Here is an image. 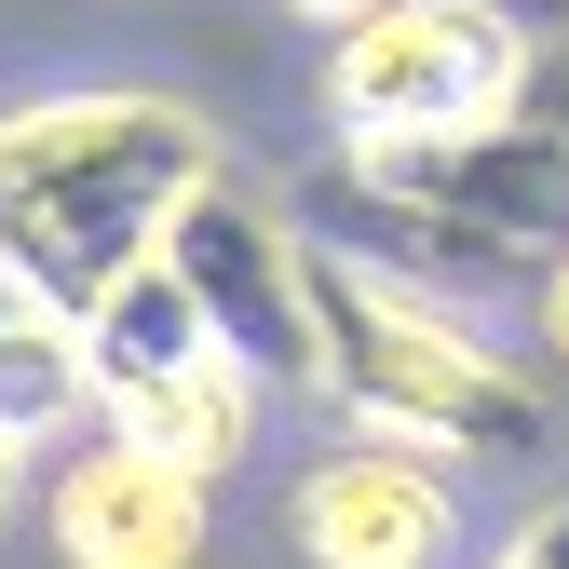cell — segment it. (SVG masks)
<instances>
[{
	"label": "cell",
	"mask_w": 569,
	"mask_h": 569,
	"mask_svg": "<svg viewBox=\"0 0 569 569\" xmlns=\"http://www.w3.org/2000/svg\"><path fill=\"white\" fill-rule=\"evenodd\" d=\"M231 177L218 122L190 96H28L0 109V299L28 312H96L122 271H150L177 218Z\"/></svg>",
	"instance_id": "cell-1"
},
{
	"label": "cell",
	"mask_w": 569,
	"mask_h": 569,
	"mask_svg": "<svg viewBox=\"0 0 569 569\" xmlns=\"http://www.w3.org/2000/svg\"><path fill=\"white\" fill-rule=\"evenodd\" d=\"M299 380L339 393L352 435H393V448H435V461H516V448H542V393L448 299L380 284L367 258H339L312 231H299Z\"/></svg>",
	"instance_id": "cell-2"
},
{
	"label": "cell",
	"mask_w": 569,
	"mask_h": 569,
	"mask_svg": "<svg viewBox=\"0 0 569 569\" xmlns=\"http://www.w3.org/2000/svg\"><path fill=\"white\" fill-rule=\"evenodd\" d=\"M326 122L339 163H420L461 136L529 109V28L502 0H380V14L326 28Z\"/></svg>",
	"instance_id": "cell-3"
},
{
	"label": "cell",
	"mask_w": 569,
	"mask_h": 569,
	"mask_svg": "<svg viewBox=\"0 0 569 569\" xmlns=\"http://www.w3.org/2000/svg\"><path fill=\"white\" fill-rule=\"evenodd\" d=\"M82 326V380H96V435L122 448H150L177 461L190 488H218L244 448H258V380L218 352V326L190 312V284L150 258V271H122L96 312H68Z\"/></svg>",
	"instance_id": "cell-4"
},
{
	"label": "cell",
	"mask_w": 569,
	"mask_h": 569,
	"mask_svg": "<svg viewBox=\"0 0 569 569\" xmlns=\"http://www.w3.org/2000/svg\"><path fill=\"white\" fill-rule=\"evenodd\" d=\"M284 529H299L312 569H448V556H461V488H448L435 448L339 435L326 461H299Z\"/></svg>",
	"instance_id": "cell-5"
},
{
	"label": "cell",
	"mask_w": 569,
	"mask_h": 569,
	"mask_svg": "<svg viewBox=\"0 0 569 569\" xmlns=\"http://www.w3.org/2000/svg\"><path fill=\"white\" fill-rule=\"evenodd\" d=\"M163 271L190 284V312L218 326V352L244 380H299V231L271 218V203H244L231 177L177 218Z\"/></svg>",
	"instance_id": "cell-6"
},
{
	"label": "cell",
	"mask_w": 569,
	"mask_h": 569,
	"mask_svg": "<svg viewBox=\"0 0 569 569\" xmlns=\"http://www.w3.org/2000/svg\"><path fill=\"white\" fill-rule=\"evenodd\" d=\"M54 556L68 569H203V488L122 435H82L54 461Z\"/></svg>",
	"instance_id": "cell-7"
},
{
	"label": "cell",
	"mask_w": 569,
	"mask_h": 569,
	"mask_svg": "<svg viewBox=\"0 0 569 569\" xmlns=\"http://www.w3.org/2000/svg\"><path fill=\"white\" fill-rule=\"evenodd\" d=\"M96 420V380H82V326L68 312H28L0 299V448H54Z\"/></svg>",
	"instance_id": "cell-8"
},
{
	"label": "cell",
	"mask_w": 569,
	"mask_h": 569,
	"mask_svg": "<svg viewBox=\"0 0 569 569\" xmlns=\"http://www.w3.org/2000/svg\"><path fill=\"white\" fill-rule=\"evenodd\" d=\"M488 569H569V502L516 516V529H502V556H488Z\"/></svg>",
	"instance_id": "cell-9"
},
{
	"label": "cell",
	"mask_w": 569,
	"mask_h": 569,
	"mask_svg": "<svg viewBox=\"0 0 569 569\" xmlns=\"http://www.w3.org/2000/svg\"><path fill=\"white\" fill-rule=\"evenodd\" d=\"M542 352H556V367H569V244L542 258Z\"/></svg>",
	"instance_id": "cell-10"
},
{
	"label": "cell",
	"mask_w": 569,
	"mask_h": 569,
	"mask_svg": "<svg viewBox=\"0 0 569 569\" xmlns=\"http://www.w3.org/2000/svg\"><path fill=\"white\" fill-rule=\"evenodd\" d=\"M284 14H312V28H352V14H380V0H284Z\"/></svg>",
	"instance_id": "cell-11"
},
{
	"label": "cell",
	"mask_w": 569,
	"mask_h": 569,
	"mask_svg": "<svg viewBox=\"0 0 569 569\" xmlns=\"http://www.w3.org/2000/svg\"><path fill=\"white\" fill-rule=\"evenodd\" d=\"M14 461H28V448H0V502H14Z\"/></svg>",
	"instance_id": "cell-12"
}]
</instances>
